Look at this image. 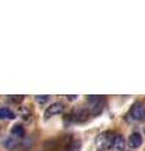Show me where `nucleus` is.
<instances>
[{
  "instance_id": "nucleus-1",
  "label": "nucleus",
  "mask_w": 145,
  "mask_h": 151,
  "mask_svg": "<svg viewBox=\"0 0 145 151\" xmlns=\"http://www.w3.org/2000/svg\"><path fill=\"white\" fill-rule=\"evenodd\" d=\"M114 137H115V135L112 134V132H110V131L102 132V134L96 140L97 149H99V150L111 149V145H112V141H114Z\"/></svg>"
},
{
  "instance_id": "nucleus-2",
  "label": "nucleus",
  "mask_w": 145,
  "mask_h": 151,
  "mask_svg": "<svg viewBox=\"0 0 145 151\" xmlns=\"http://www.w3.org/2000/svg\"><path fill=\"white\" fill-rule=\"evenodd\" d=\"M87 101L90 102L91 105V113L93 116H97L100 115L104 110V106H105V100L100 96H91L87 98Z\"/></svg>"
},
{
  "instance_id": "nucleus-3",
  "label": "nucleus",
  "mask_w": 145,
  "mask_h": 151,
  "mask_svg": "<svg viewBox=\"0 0 145 151\" xmlns=\"http://www.w3.org/2000/svg\"><path fill=\"white\" fill-rule=\"evenodd\" d=\"M130 117L135 121H143L145 119V107L141 102L134 103L130 110Z\"/></svg>"
},
{
  "instance_id": "nucleus-4",
  "label": "nucleus",
  "mask_w": 145,
  "mask_h": 151,
  "mask_svg": "<svg viewBox=\"0 0 145 151\" xmlns=\"http://www.w3.org/2000/svg\"><path fill=\"white\" fill-rule=\"evenodd\" d=\"M64 111V105L62 102H54L50 106H48V108L44 112V117L45 119H50L53 116H57L59 113H62Z\"/></svg>"
},
{
  "instance_id": "nucleus-5",
  "label": "nucleus",
  "mask_w": 145,
  "mask_h": 151,
  "mask_svg": "<svg viewBox=\"0 0 145 151\" xmlns=\"http://www.w3.org/2000/svg\"><path fill=\"white\" fill-rule=\"evenodd\" d=\"M88 116H90V112L86 108H76L72 112V119L76 122H85L88 120Z\"/></svg>"
},
{
  "instance_id": "nucleus-6",
  "label": "nucleus",
  "mask_w": 145,
  "mask_h": 151,
  "mask_svg": "<svg viewBox=\"0 0 145 151\" xmlns=\"http://www.w3.org/2000/svg\"><path fill=\"white\" fill-rule=\"evenodd\" d=\"M125 149V140L121 135H115L114 141L111 145V151H124Z\"/></svg>"
},
{
  "instance_id": "nucleus-7",
  "label": "nucleus",
  "mask_w": 145,
  "mask_h": 151,
  "mask_svg": "<svg viewBox=\"0 0 145 151\" xmlns=\"http://www.w3.org/2000/svg\"><path fill=\"white\" fill-rule=\"evenodd\" d=\"M143 144V137L139 132H133L129 137V146L131 149H138Z\"/></svg>"
},
{
  "instance_id": "nucleus-8",
  "label": "nucleus",
  "mask_w": 145,
  "mask_h": 151,
  "mask_svg": "<svg viewBox=\"0 0 145 151\" xmlns=\"http://www.w3.org/2000/svg\"><path fill=\"white\" fill-rule=\"evenodd\" d=\"M15 113H14L10 108L1 107L0 108V120H14L15 119Z\"/></svg>"
},
{
  "instance_id": "nucleus-9",
  "label": "nucleus",
  "mask_w": 145,
  "mask_h": 151,
  "mask_svg": "<svg viewBox=\"0 0 145 151\" xmlns=\"http://www.w3.org/2000/svg\"><path fill=\"white\" fill-rule=\"evenodd\" d=\"M12 135H13V137H15V139H23L25 136V130H24V127H23L22 125H15V126H13V129H12Z\"/></svg>"
},
{
  "instance_id": "nucleus-10",
  "label": "nucleus",
  "mask_w": 145,
  "mask_h": 151,
  "mask_svg": "<svg viewBox=\"0 0 145 151\" xmlns=\"http://www.w3.org/2000/svg\"><path fill=\"white\" fill-rule=\"evenodd\" d=\"M79 150H81V142H79V141H72V142L68 145L66 151H79Z\"/></svg>"
},
{
  "instance_id": "nucleus-11",
  "label": "nucleus",
  "mask_w": 145,
  "mask_h": 151,
  "mask_svg": "<svg viewBox=\"0 0 145 151\" xmlns=\"http://www.w3.org/2000/svg\"><path fill=\"white\" fill-rule=\"evenodd\" d=\"M35 101L38 103H42V105H43V103L49 101V96H35Z\"/></svg>"
},
{
  "instance_id": "nucleus-12",
  "label": "nucleus",
  "mask_w": 145,
  "mask_h": 151,
  "mask_svg": "<svg viewBox=\"0 0 145 151\" xmlns=\"http://www.w3.org/2000/svg\"><path fill=\"white\" fill-rule=\"evenodd\" d=\"M10 100L13 101V102H15V103H19V102H22L23 100H24V97H23V96H19V97H10Z\"/></svg>"
}]
</instances>
